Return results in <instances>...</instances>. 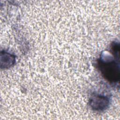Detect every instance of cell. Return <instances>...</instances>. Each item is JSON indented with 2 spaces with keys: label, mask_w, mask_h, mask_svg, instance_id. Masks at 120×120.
I'll return each instance as SVG.
<instances>
[{
  "label": "cell",
  "mask_w": 120,
  "mask_h": 120,
  "mask_svg": "<svg viewBox=\"0 0 120 120\" xmlns=\"http://www.w3.org/2000/svg\"><path fill=\"white\" fill-rule=\"evenodd\" d=\"M99 68L105 78L111 82H116L119 79V64L114 60H99Z\"/></svg>",
  "instance_id": "obj_1"
},
{
  "label": "cell",
  "mask_w": 120,
  "mask_h": 120,
  "mask_svg": "<svg viewBox=\"0 0 120 120\" xmlns=\"http://www.w3.org/2000/svg\"><path fill=\"white\" fill-rule=\"evenodd\" d=\"M109 102V99L107 97L99 95H94L91 97L90 105L94 110L102 111L106 108Z\"/></svg>",
  "instance_id": "obj_2"
},
{
  "label": "cell",
  "mask_w": 120,
  "mask_h": 120,
  "mask_svg": "<svg viewBox=\"0 0 120 120\" xmlns=\"http://www.w3.org/2000/svg\"><path fill=\"white\" fill-rule=\"evenodd\" d=\"M3 62H1V65H4L3 67L8 68L11 67L15 62V57L12 54L4 52Z\"/></svg>",
  "instance_id": "obj_3"
}]
</instances>
